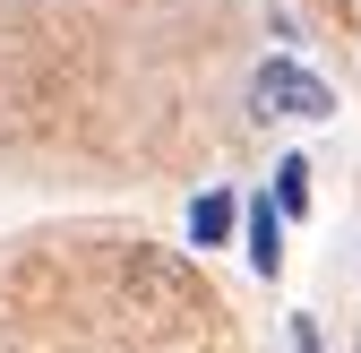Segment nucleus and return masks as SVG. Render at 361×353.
Masks as SVG:
<instances>
[{
    "label": "nucleus",
    "instance_id": "423d86ee",
    "mask_svg": "<svg viewBox=\"0 0 361 353\" xmlns=\"http://www.w3.org/2000/svg\"><path fill=\"white\" fill-rule=\"evenodd\" d=\"M293 353H327V345H319V319H310V311H293Z\"/></svg>",
    "mask_w": 361,
    "mask_h": 353
},
{
    "label": "nucleus",
    "instance_id": "0eeeda50",
    "mask_svg": "<svg viewBox=\"0 0 361 353\" xmlns=\"http://www.w3.org/2000/svg\"><path fill=\"white\" fill-rule=\"evenodd\" d=\"M353 353H361V336H353Z\"/></svg>",
    "mask_w": 361,
    "mask_h": 353
},
{
    "label": "nucleus",
    "instance_id": "39448f33",
    "mask_svg": "<svg viewBox=\"0 0 361 353\" xmlns=\"http://www.w3.org/2000/svg\"><path fill=\"white\" fill-rule=\"evenodd\" d=\"M276 207L310 215V155H276Z\"/></svg>",
    "mask_w": 361,
    "mask_h": 353
},
{
    "label": "nucleus",
    "instance_id": "7ed1b4c3",
    "mask_svg": "<svg viewBox=\"0 0 361 353\" xmlns=\"http://www.w3.org/2000/svg\"><path fill=\"white\" fill-rule=\"evenodd\" d=\"M241 258H250L267 285L284 276V207H276V198H250V207H241Z\"/></svg>",
    "mask_w": 361,
    "mask_h": 353
},
{
    "label": "nucleus",
    "instance_id": "20e7f679",
    "mask_svg": "<svg viewBox=\"0 0 361 353\" xmlns=\"http://www.w3.org/2000/svg\"><path fill=\"white\" fill-rule=\"evenodd\" d=\"M233 233H241L233 190H198V198H190V250H224Z\"/></svg>",
    "mask_w": 361,
    "mask_h": 353
},
{
    "label": "nucleus",
    "instance_id": "f03ea898",
    "mask_svg": "<svg viewBox=\"0 0 361 353\" xmlns=\"http://www.w3.org/2000/svg\"><path fill=\"white\" fill-rule=\"evenodd\" d=\"M250 112L267 121H336V86L319 78V69H301L293 52H276V61H258L250 69Z\"/></svg>",
    "mask_w": 361,
    "mask_h": 353
},
{
    "label": "nucleus",
    "instance_id": "f257e3e1",
    "mask_svg": "<svg viewBox=\"0 0 361 353\" xmlns=\"http://www.w3.org/2000/svg\"><path fill=\"white\" fill-rule=\"evenodd\" d=\"M121 301H129L138 319L180 328V319H198V311H207V285L180 268L172 250H121Z\"/></svg>",
    "mask_w": 361,
    "mask_h": 353
}]
</instances>
